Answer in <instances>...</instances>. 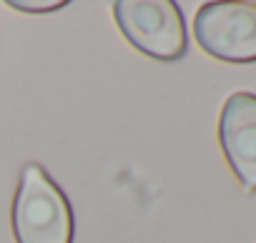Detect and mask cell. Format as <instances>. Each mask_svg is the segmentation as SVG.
Segmentation results:
<instances>
[{
  "instance_id": "3957f363",
  "label": "cell",
  "mask_w": 256,
  "mask_h": 243,
  "mask_svg": "<svg viewBox=\"0 0 256 243\" xmlns=\"http://www.w3.org/2000/svg\"><path fill=\"white\" fill-rule=\"evenodd\" d=\"M196 43L218 60H256V3H206L194 18Z\"/></svg>"
},
{
  "instance_id": "6da1fadb",
  "label": "cell",
  "mask_w": 256,
  "mask_h": 243,
  "mask_svg": "<svg viewBox=\"0 0 256 243\" xmlns=\"http://www.w3.org/2000/svg\"><path fill=\"white\" fill-rule=\"evenodd\" d=\"M13 236L18 243H73L70 203L38 163H28L20 173L13 198Z\"/></svg>"
},
{
  "instance_id": "277c9868",
  "label": "cell",
  "mask_w": 256,
  "mask_h": 243,
  "mask_svg": "<svg viewBox=\"0 0 256 243\" xmlns=\"http://www.w3.org/2000/svg\"><path fill=\"white\" fill-rule=\"evenodd\" d=\"M218 141L236 178L256 191V95L234 93L218 118Z\"/></svg>"
},
{
  "instance_id": "5b68a950",
  "label": "cell",
  "mask_w": 256,
  "mask_h": 243,
  "mask_svg": "<svg viewBox=\"0 0 256 243\" xmlns=\"http://www.w3.org/2000/svg\"><path fill=\"white\" fill-rule=\"evenodd\" d=\"M8 5L13 10H20V13H50V10L66 8L68 3H63V0H50V3H43V0H38V3H28V0H10Z\"/></svg>"
},
{
  "instance_id": "7a4b0ae2",
  "label": "cell",
  "mask_w": 256,
  "mask_h": 243,
  "mask_svg": "<svg viewBox=\"0 0 256 243\" xmlns=\"http://www.w3.org/2000/svg\"><path fill=\"white\" fill-rule=\"evenodd\" d=\"M113 18L126 40L148 58L178 60L186 53L184 15L171 0H118Z\"/></svg>"
}]
</instances>
